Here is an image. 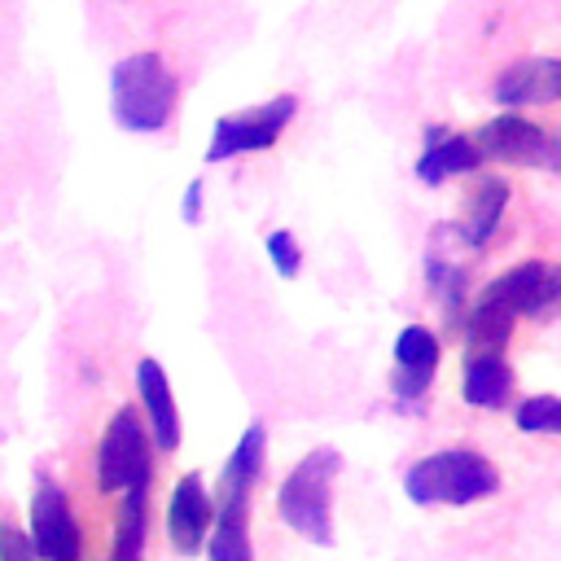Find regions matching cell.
Listing matches in <instances>:
<instances>
[{"label":"cell","mask_w":561,"mask_h":561,"mask_svg":"<svg viewBox=\"0 0 561 561\" xmlns=\"http://www.w3.org/2000/svg\"><path fill=\"white\" fill-rule=\"evenodd\" d=\"M206 530H210V500L202 491V478L184 473L171 491V504H167V535L180 552H197Z\"/></svg>","instance_id":"obj_10"},{"label":"cell","mask_w":561,"mask_h":561,"mask_svg":"<svg viewBox=\"0 0 561 561\" xmlns=\"http://www.w3.org/2000/svg\"><path fill=\"white\" fill-rule=\"evenodd\" d=\"M0 543H4V561H31V548H26V539H22V535L0 530Z\"/></svg>","instance_id":"obj_21"},{"label":"cell","mask_w":561,"mask_h":561,"mask_svg":"<svg viewBox=\"0 0 561 561\" xmlns=\"http://www.w3.org/2000/svg\"><path fill=\"white\" fill-rule=\"evenodd\" d=\"M478 162H482V153H478V145H473V140H465V136H451V140H430L425 158L416 162V175H421L425 184H438L443 175L473 171Z\"/></svg>","instance_id":"obj_14"},{"label":"cell","mask_w":561,"mask_h":561,"mask_svg":"<svg viewBox=\"0 0 561 561\" xmlns=\"http://www.w3.org/2000/svg\"><path fill=\"white\" fill-rule=\"evenodd\" d=\"M184 219H188V224L202 219V184H197V180H193L188 193H184Z\"/></svg>","instance_id":"obj_22"},{"label":"cell","mask_w":561,"mask_h":561,"mask_svg":"<svg viewBox=\"0 0 561 561\" xmlns=\"http://www.w3.org/2000/svg\"><path fill=\"white\" fill-rule=\"evenodd\" d=\"M136 386H140V399H145V412H149V425H153V438L162 451H175L180 443V416H175V399H171V386H167V373L158 359H140L136 364Z\"/></svg>","instance_id":"obj_11"},{"label":"cell","mask_w":561,"mask_h":561,"mask_svg":"<svg viewBox=\"0 0 561 561\" xmlns=\"http://www.w3.org/2000/svg\"><path fill=\"white\" fill-rule=\"evenodd\" d=\"M110 105L118 127L127 131H158L175 110V75L158 53H131L110 75Z\"/></svg>","instance_id":"obj_1"},{"label":"cell","mask_w":561,"mask_h":561,"mask_svg":"<svg viewBox=\"0 0 561 561\" xmlns=\"http://www.w3.org/2000/svg\"><path fill=\"white\" fill-rule=\"evenodd\" d=\"M210 561H250V539H245V500L224 495L219 526L210 535Z\"/></svg>","instance_id":"obj_15"},{"label":"cell","mask_w":561,"mask_h":561,"mask_svg":"<svg viewBox=\"0 0 561 561\" xmlns=\"http://www.w3.org/2000/svg\"><path fill=\"white\" fill-rule=\"evenodd\" d=\"M434 368H438V342H434V333L425 324H408L399 333V342H394V377H390L394 394L399 399H416L430 386Z\"/></svg>","instance_id":"obj_9"},{"label":"cell","mask_w":561,"mask_h":561,"mask_svg":"<svg viewBox=\"0 0 561 561\" xmlns=\"http://www.w3.org/2000/svg\"><path fill=\"white\" fill-rule=\"evenodd\" d=\"M517 425L526 434H561V403L557 394H535L517 408Z\"/></svg>","instance_id":"obj_18"},{"label":"cell","mask_w":561,"mask_h":561,"mask_svg":"<svg viewBox=\"0 0 561 561\" xmlns=\"http://www.w3.org/2000/svg\"><path fill=\"white\" fill-rule=\"evenodd\" d=\"M561 92V66L557 61H522L508 66L495 83L500 105H535V101H557Z\"/></svg>","instance_id":"obj_12"},{"label":"cell","mask_w":561,"mask_h":561,"mask_svg":"<svg viewBox=\"0 0 561 561\" xmlns=\"http://www.w3.org/2000/svg\"><path fill=\"white\" fill-rule=\"evenodd\" d=\"M552 140L543 136V127L517 118V114H500L478 131V153L500 158V162H552Z\"/></svg>","instance_id":"obj_8"},{"label":"cell","mask_w":561,"mask_h":561,"mask_svg":"<svg viewBox=\"0 0 561 561\" xmlns=\"http://www.w3.org/2000/svg\"><path fill=\"white\" fill-rule=\"evenodd\" d=\"M140 552H145V486H131L118 513L114 561H140Z\"/></svg>","instance_id":"obj_17"},{"label":"cell","mask_w":561,"mask_h":561,"mask_svg":"<svg viewBox=\"0 0 561 561\" xmlns=\"http://www.w3.org/2000/svg\"><path fill=\"white\" fill-rule=\"evenodd\" d=\"M508 386H513V373L500 355H473L469 368H465V399L473 408H500L508 399Z\"/></svg>","instance_id":"obj_13"},{"label":"cell","mask_w":561,"mask_h":561,"mask_svg":"<svg viewBox=\"0 0 561 561\" xmlns=\"http://www.w3.org/2000/svg\"><path fill=\"white\" fill-rule=\"evenodd\" d=\"M337 451L333 447H320V451H307L298 460V469L280 482L276 491V508L280 517L311 543H333V473H337Z\"/></svg>","instance_id":"obj_3"},{"label":"cell","mask_w":561,"mask_h":561,"mask_svg":"<svg viewBox=\"0 0 561 561\" xmlns=\"http://www.w3.org/2000/svg\"><path fill=\"white\" fill-rule=\"evenodd\" d=\"M267 254H272V263H276V272H280V276H298L302 254H298V241H294V232H289V228H276V232L267 237Z\"/></svg>","instance_id":"obj_20"},{"label":"cell","mask_w":561,"mask_h":561,"mask_svg":"<svg viewBox=\"0 0 561 561\" xmlns=\"http://www.w3.org/2000/svg\"><path fill=\"white\" fill-rule=\"evenodd\" d=\"M552 298H557V272L548 263H517L513 272L491 280L486 294H482L486 307H495V311H504L513 320L552 307Z\"/></svg>","instance_id":"obj_7"},{"label":"cell","mask_w":561,"mask_h":561,"mask_svg":"<svg viewBox=\"0 0 561 561\" xmlns=\"http://www.w3.org/2000/svg\"><path fill=\"white\" fill-rule=\"evenodd\" d=\"M294 105H298L294 96H276V101H267V105H259L250 114L219 118L215 123V136L206 145V162H224V158L245 153V149H267L280 136V127L294 118Z\"/></svg>","instance_id":"obj_5"},{"label":"cell","mask_w":561,"mask_h":561,"mask_svg":"<svg viewBox=\"0 0 561 561\" xmlns=\"http://www.w3.org/2000/svg\"><path fill=\"white\" fill-rule=\"evenodd\" d=\"M96 482H101V491H131V486L149 482V443H145L140 416L131 408H123L101 438Z\"/></svg>","instance_id":"obj_4"},{"label":"cell","mask_w":561,"mask_h":561,"mask_svg":"<svg viewBox=\"0 0 561 561\" xmlns=\"http://www.w3.org/2000/svg\"><path fill=\"white\" fill-rule=\"evenodd\" d=\"M259 465H263V425H250V430L241 434V443H237L228 469H224V491H228L232 500H245V486L254 482Z\"/></svg>","instance_id":"obj_16"},{"label":"cell","mask_w":561,"mask_h":561,"mask_svg":"<svg viewBox=\"0 0 561 561\" xmlns=\"http://www.w3.org/2000/svg\"><path fill=\"white\" fill-rule=\"evenodd\" d=\"M500 473L478 451H434L403 473V491L416 504H473L495 495Z\"/></svg>","instance_id":"obj_2"},{"label":"cell","mask_w":561,"mask_h":561,"mask_svg":"<svg viewBox=\"0 0 561 561\" xmlns=\"http://www.w3.org/2000/svg\"><path fill=\"white\" fill-rule=\"evenodd\" d=\"M31 543L44 561H79V535H75V517L66 508V495L57 482L39 478L35 495H31Z\"/></svg>","instance_id":"obj_6"},{"label":"cell","mask_w":561,"mask_h":561,"mask_svg":"<svg viewBox=\"0 0 561 561\" xmlns=\"http://www.w3.org/2000/svg\"><path fill=\"white\" fill-rule=\"evenodd\" d=\"M500 210H504V184L495 180V184H482V193H478V202H473V224H469V245H482L486 237H491V228H495V219H500Z\"/></svg>","instance_id":"obj_19"}]
</instances>
